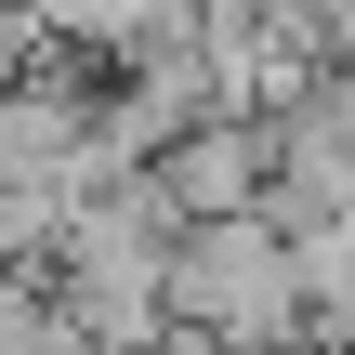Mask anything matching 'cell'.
Instances as JSON below:
<instances>
[{"mask_svg":"<svg viewBox=\"0 0 355 355\" xmlns=\"http://www.w3.org/2000/svg\"><path fill=\"white\" fill-rule=\"evenodd\" d=\"M263 158H277V132L211 105L198 132H171V145L145 158V198H158L171 224H250V211H263Z\"/></svg>","mask_w":355,"mask_h":355,"instance_id":"7a4b0ae2","label":"cell"},{"mask_svg":"<svg viewBox=\"0 0 355 355\" xmlns=\"http://www.w3.org/2000/svg\"><path fill=\"white\" fill-rule=\"evenodd\" d=\"M158 316L198 329L224 355H316V316H303V277H290V237L250 211V224H184L158 250Z\"/></svg>","mask_w":355,"mask_h":355,"instance_id":"6da1fadb","label":"cell"},{"mask_svg":"<svg viewBox=\"0 0 355 355\" xmlns=\"http://www.w3.org/2000/svg\"><path fill=\"white\" fill-rule=\"evenodd\" d=\"M303 132H316V145H329V158L355 171V66H329V79H316V105H303Z\"/></svg>","mask_w":355,"mask_h":355,"instance_id":"3957f363","label":"cell"}]
</instances>
